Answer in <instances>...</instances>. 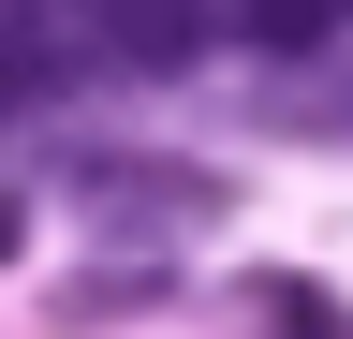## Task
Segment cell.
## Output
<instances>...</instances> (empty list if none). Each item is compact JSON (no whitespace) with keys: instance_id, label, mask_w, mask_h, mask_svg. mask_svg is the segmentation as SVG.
<instances>
[{"instance_id":"6da1fadb","label":"cell","mask_w":353,"mask_h":339,"mask_svg":"<svg viewBox=\"0 0 353 339\" xmlns=\"http://www.w3.org/2000/svg\"><path fill=\"white\" fill-rule=\"evenodd\" d=\"M74 30L103 59H132V74H176V59L221 45V0H74Z\"/></svg>"},{"instance_id":"7a4b0ae2","label":"cell","mask_w":353,"mask_h":339,"mask_svg":"<svg viewBox=\"0 0 353 339\" xmlns=\"http://www.w3.org/2000/svg\"><path fill=\"white\" fill-rule=\"evenodd\" d=\"M74 192L103 222H221V177H192V162H74Z\"/></svg>"},{"instance_id":"3957f363","label":"cell","mask_w":353,"mask_h":339,"mask_svg":"<svg viewBox=\"0 0 353 339\" xmlns=\"http://www.w3.org/2000/svg\"><path fill=\"white\" fill-rule=\"evenodd\" d=\"M250 325H265V339H353V310H339L324 280H294V266H265V280H250Z\"/></svg>"},{"instance_id":"277c9868","label":"cell","mask_w":353,"mask_h":339,"mask_svg":"<svg viewBox=\"0 0 353 339\" xmlns=\"http://www.w3.org/2000/svg\"><path fill=\"white\" fill-rule=\"evenodd\" d=\"M221 15H236L250 45H280V59H294V45H339V15H353V0H221Z\"/></svg>"},{"instance_id":"5b68a950","label":"cell","mask_w":353,"mask_h":339,"mask_svg":"<svg viewBox=\"0 0 353 339\" xmlns=\"http://www.w3.org/2000/svg\"><path fill=\"white\" fill-rule=\"evenodd\" d=\"M15 236H30V206H15V192H0V266H15Z\"/></svg>"}]
</instances>
